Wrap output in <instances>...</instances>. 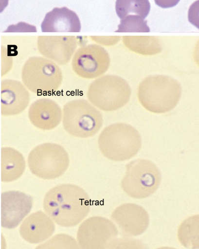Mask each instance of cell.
Instances as JSON below:
<instances>
[{
	"mask_svg": "<svg viewBox=\"0 0 199 249\" xmlns=\"http://www.w3.org/2000/svg\"><path fill=\"white\" fill-rule=\"evenodd\" d=\"M43 208L57 225L65 228L73 227L89 214L90 199L81 187L71 183L60 184L46 193Z\"/></svg>",
	"mask_w": 199,
	"mask_h": 249,
	"instance_id": "obj_1",
	"label": "cell"
},
{
	"mask_svg": "<svg viewBox=\"0 0 199 249\" xmlns=\"http://www.w3.org/2000/svg\"><path fill=\"white\" fill-rule=\"evenodd\" d=\"M182 94L181 84L165 75L145 77L139 83L137 97L142 107L156 114L168 112L179 103Z\"/></svg>",
	"mask_w": 199,
	"mask_h": 249,
	"instance_id": "obj_2",
	"label": "cell"
},
{
	"mask_svg": "<svg viewBox=\"0 0 199 249\" xmlns=\"http://www.w3.org/2000/svg\"><path fill=\"white\" fill-rule=\"evenodd\" d=\"M142 140L139 131L124 123L110 124L105 127L98 138L102 154L114 161H124L136 156L141 148Z\"/></svg>",
	"mask_w": 199,
	"mask_h": 249,
	"instance_id": "obj_3",
	"label": "cell"
},
{
	"mask_svg": "<svg viewBox=\"0 0 199 249\" xmlns=\"http://www.w3.org/2000/svg\"><path fill=\"white\" fill-rule=\"evenodd\" d=\"M62 123L64 129L71 136L88 138L101 129L103 118L99 110L88 100L75 99L63 106Z\"/></svg>",
	"mask_w": 199,
	"mask_h": 249,
	"instance_id": "obj_4",
	"label": "cell"
},
{
	"mask_svg": "<svg viewBox=\"0 0 199 249\" xmlns=\"http://www.w3.org/2000/svg\"><path fill=\"white\" fill-rule=\"evenodd\" d=\"M131 94L130 86L125 79L114 74H105L90 83L87 97L98 109L110 112L125 106Z\"/></svg>",
	"mask_w": 199,
	"mask_h": 249,
	"instance_id": "obj_5",
	"label": "cell"
},
{
	"mask_svg": "<svg viewBox=\"0 0 199 249\" xmlns=\"http://www.w3.org/2000/svg\"><path fill=\"white\" fill-rule=\"evenodd\" d=\"M125 169L120 186L129 197L144 199L152 195L159 188L162 175L158 167L152 161L137 159L127 163Z\"/></svg>",
	"mask_w": 199,
	"mask_h": 249,
	"instance_id": "obj_6",
	"label": "cell"
},
{
	"mask_svg": "<svg viewBox=\"0 0 199 249\" xmlns=\"http://www.w3.org/2000/svg\"><path fill=\"white\" fill-rule=\"evenodd\" d=\"M21 79L27 89L36 94H50L61 85L63 74L58 65L45 57L33 56L24 62Z\"/></svg>",
	"mask_w": 199,
	"mask_h": 249,
	"instance_id": "obj_7",
	"label": "cell"
},
{
	"mask_svg": "<svg viewBox=\"0 0 199 249\" xmlns=\"http://www.w3.org/2000/svg\"><path fill=\"white\" fill-rule=\"evenodd\" d=\"M27 164L31 172L36 177L52 180L65 173L69 166L70 158L62 145L45 142L31 150L28 156Z\"/></svg>",
	"mask_w": 199,
	"mask_h": 249,
	"instance_id": "obj_8",
	"label": "cell"
},
{
	"mask_svg": "<svg viewBox=\"0 0 199 249\" xmlns=\"http://www.w3.org/2000/svg\"><path fill=\"white\" fill-rule=\"evenodd\" d=\"M118 235L114 223L100 216L84 220L78 227L76 240L81 249H110Z\"/></svg>",
	"mask_w": 199,
	"mask_h": 249,
	"instance_id": "obj_9",
	"label": "cell"
},
{
	"mask_svg": "<svg viewBox=\"0 0 199 249\" xmlns=\"http://www.w3.org/2000/svg\"><path fill=\"white\" fill-rule=\"evenodd\" d=\"M110 64L108 52L97 44L80 47L74 52L71 61L73 71L84 79H95L102 76L108 71Z\"/></svg>",
	"mask_w": 199,
	"mask_h": 249,
	"instance_id": "obj_10",
	"label": "cell"
},
{
	"mask_svg": "<svg viewBox=\"0 0 199 249\" xmlns=\"http://www.w3.org/2000/svg\"><path fill=\"white\" fill-rule=\"evenodd\" d=\"M111 218L125 237L142 235L150 224L149 215L145 209L133 203H125L117 206L112 212Z\"/></svg>",
	"mask_w": 199,
	"mask_h": 249,
	"instance_id": "obj_11",
	"label": "cell"
},
{
	"mask_svg": "<svg viewBox=\"0 0 199 249\" xmlns=\"http://www.w3.org/2000/svg\"><path fill=\"white\" fill-rule=\"evenodd\" d=\"M1 226L8 229L16 228L31 211L33 199L18 191H8L1 194Z\"/></svg>",
	"mask_w": 199,
	"mask_h": 249,
	"instance_id": "obj_12",
	"label": "cell"
},
{
	"mask_svg": "<svg viewBox=\"0 0 199 249\" xmlns=\"http://www.w3.org/2000/svg\"><path fill=\"white\" fill-rule=\"evenodd\" d=\"M28 89L19 81L5 79L0 84V112L2 116H12L22 112L28 106Z\"/></svg>",
	"mask_w": 199,
	"mask_h": 249,
	"instance_id": "obj_13",
	"label": "cell"
},
{
	"mask_svg": "<svg viewBox=\"0 0 199 249\" xmlns=\"http://www.w3.org/2000/svg\"><path fill=\"white\" fill-rule=\"evenodd\" d=\"M28 116L36 128L44 131L56 127L62 121V110L54 100L49 98L36 100L30 106Z\"/></svg>",
	"mask_w": 199,
	"mask_h": 249,
	"instance_id": "obj_14",
	"label": "cell"
},
{
	"mask_svg": "<svg viewBox=\"0 0 199 249\" xmlns=\"http://www.w3.org/2000/svg\"><path fill=\"white\" fill-rule=\"evenodd\" d=\"M77 47L74 36H39L37 48L40 53L57 64H67L73 55Z\"/></svg>",
	"mask_w": 199,
	"mask_h": 249,
	"instance_id": "obj_15",
	"label": "cell"
},
{
	"mask_svg": "<svg viewBox=\"0 0 199 249\" xmlns=\"http://www.w3.org/2000/svg\"><path fill=\"white\" fill-rule=\"evenodd\" d=\"M55 231L54 221L45 212L37 211L28 215L21 223L19 234L31 244H40L50 238Z\"/></svg>",
	"mask_w": 199,
	"mask_h": 249,
	"instance_id": "obj_16",
	"label": "cell"
},
{
	"mask_svg": "<svg viewBox=\"0 0 199 249\" xmlns=\"http://www.w3.org/2000/svg\"><path fill=\"white\" fill-rule=\"evenodd\" d=\"M41 30L42 32H79L81 23L74 11L66 7H55L45 15Z\"/></svg>",
	"mask_w": 199,
	"mask_h": 249,
	"instance_id": "obj_17",
	"label": "cell"
},
{
	"mask_svg": "<svg viewBox=\"0 0 199 249\" xmlns=\"http://www.w3.org/2000/svg\"><path fill=\"white\" fill-rule=\"evenodd\" d=\"M26 162L23 155L10 147L0 149V180L10 182L18 179L24 172Z\"/></svg>",
	"mask_w": 199,
	"mask_h": 249,
	"instance_id": "obj_18",
	"label": "cell"
},
{
	"mask_svg": "<svg viewBox=\"0 0 199 249\" xmlns=\"http://www.w3.org/2000/svg\"><path fill=\"white\" fill-rule=\"evenodd\" d=\"M177 237L181 245L186 248H199L198 213L189 216L181 223L178 229Z\"/></svg>",
	"mask_w": 199,
	"mask_h": 249,
	"instance_id": "obj_19",
	"label": "cell"
},
{
	"mask_svg": "<svg viewBox=\"0 0 199 249\" xmlns=\"http://www.w3.org/2000/svg\"><path fill=\"white\" fill-rule=\"evenodd\" d=\"M150 10L149 0H116L115 2V11L120 19L130 15L145 19Z\"/></svg>",
	"mask_w": 199,
	"mask_h": 249,
	"instance_id": "obj_20",
	"label": "cell"
},
{
	"mask_svg": "<svg viewBox=\"0 0 199 249\" xmlns=\"http://www.w3.org/2000/svg\"><path fill=\"white\" fill-rule=\"evenodd\" d=\"M124 42L130 51L144 55H153L161 51L159 44L150 39L127 37L125 38Z\"/></svg>",
	"mask_w": 199,
	"mask_h": 249,
	"instance_id": "obj_21",
	"label": "cell"
},
{
	"mask_svg": "<svg viewBox=\"0 0 199 249\" xmlns=\"http://www.w3.org/2000/svg\"><path fill=\"white\" fill-rule=\"evenodd\" d=\"M38 249H80L77 240L72 236L65 233H58L50 237L36 247Z\"/></svg>",
	"mask_w": 199,
	"mask_h": 249,
	"instance_id": "obj_22",
	"label": "cell"
},
{
	"mask_svg": "<svg viewBox=\"0 0 199 249\" xmlns=\"http://www.w3.org/2000/svg\"><path fill=\"white\" fill-rule=\"evenodd\" d=\"M116 32H149L147 21L142 17L130 15L120 19Z\"/></svg>",
	"mask_w": 199,
	"mask_h": 249,
	"instance_id": "obj_23",
	"label": "cell"
},
{
	"mask_svg": "<svg viewBox=\"0 0 199 249\" xmlns=\"http://www.w3.org/2000/svg\"><path fill=\"white\" fill-rule=\"evenodd\" d=\"M155 4L162 8H169L176 6L180 0H154Z\"/></svg>",
	"mask_w": 199,
	"mask_h": 249,
	"instance_id": "obj_24",
	"label": "cell"
}]
</instances>
